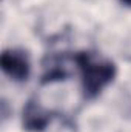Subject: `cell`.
Returning <instances> with one entry per match:
<instances>
[{
    "mask_svg": "<svg viewBox=\"0 0 131 132\" xmlns=\"http://www.w3.org/2000/svg\"><path fill=\"white\" fill-rule=\"evenodd\" d=\"M82 72V89L86 98H94L116 77V65L110 60H96L88 52L76 55Z\"/></svg>",
    "mask_w": 131,
    "mask_h": 132,
    "instance_id": "6da1fadb",
    "label": "cell"
},
{
    "mask_svg": "<svg viewBox=\"0 0 131 132\" xmlns=\"http://www.w3.org/2000/svg\"><path fill=\"white\" fill-rule=\"evenodd\" d=\"M0 65H2L3 72L14 81L28 80L30 72H31V65H30V59H28L26 52L19 51V49L3 51Z\"/></svg>",
    "mask_w": 131,
    "mask_h": 132,
    "instance_id": "7a4b0ae2",
    "label": "cell"
},
{
    "mask_svg": "<svg viewBox=\"0 0 131 132\" xmlns=\"http://www.w3.org/2000/svg\"><path fill=\"white\" fill-rule=\"evenodd\" d=\"M51 121V114L37 101H28L23 109V128L30 132H42Z\"/></svg>",
    "mask_w": 131,
    "mask_h": 132,
    "instance_id": "3957f363",
    "label": "cell"
},
{
    "mask_svg": "<svg viewBox=\"0 0 131 132\" xmlns=\"http://www.w3.org/2000/svg\"><path fill=\"white\" fill-rule=\"evenodd\" d=\"M123 5H127V6H131V0H120Z\"/></svg>",
    "mask_w": 131,
    "mask_h": 132,
    "instance_id": "277c9868",
    "label": "cell"
}]
</instances>
